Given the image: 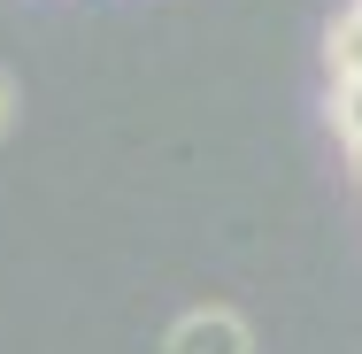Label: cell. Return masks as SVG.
Wrapping results in <instances>:
<instances>
[{"label": "cell", "instance_id": "8992f818", "mask_svg": "<svg viewBox=\"0 0 362 354\" xmlns=\"http://www.w3.org/2000/svg\"><path fill=\"white\" fill-rule=\"evenodd\" d=\"M355 8H362V0H355Z\"/></svg>", "mask_w": 362, "mask_h": 354}, {"label": "cell", "instance_id": "3957f363", "mask_svg": "<svg viewBox=\"0 0 362 354\" xmlns=\"http://www.w3.org/2000/svg\"><path fill=\"white\" fill-rule=\"evenodd\" d=\"M332 124H339L347 146L362 139V77H339V85H332Z\"/></svg>", "mask_w": 362, "mask_h": 354}, {"label": "cell", "instance_id": "7a4b0ae2", "mask_svg": "<svg viewBox=\"0 0 362 354\" xmlns=\"http://www.w3.org/2000/svg\"><path fill=\"white\" fill-rule=\"evenodd\" d=\"M324 70H332V85H339V77H362V8L332 16V31H324Z\"/></svg>", "mask_w": 362, "mask_h": 354}, {"label": "cell", "instance_id": "5b68a950", "mask_svg": "<svg viewBox=\"0 0 362 354\" xmlns=\"http://www.w3.org/2000/svg\"><path fill=\"white\" fill-rule=\"evenodd\" d=\"M355 177H362V139H355Z\"/></svg>", "mask_w": 362, "mask_h": 354}, {"label": "cell", "instance_id": "277c9868", "mask_svg": "<svg viewBox=\"0 0 362 354\" xmlns=\"http://www.w3.org/2000/svg\"><path fill=\"white\" fill-rule=\"evenodd\" d=\"M16 108H23V93H16V77L0 70V139H8V124H16Z\"/></svg>", "mask_w": 362, "mask_h": 354}, {"label": "cell", "instance_id": "6da1fadb", "mask_svg": "<svg viewBox=\"0 0 362 354\" xmlns=\"http://www.w3.org/2000/svg\"><path fill=\"white\" fill-rule=\"evenodd\" d=\"M162 354H255V331H247L239 308H185L170 324Z\"/></svg>", "mask_w": 362, "mask_h": 354}]
</instances>
